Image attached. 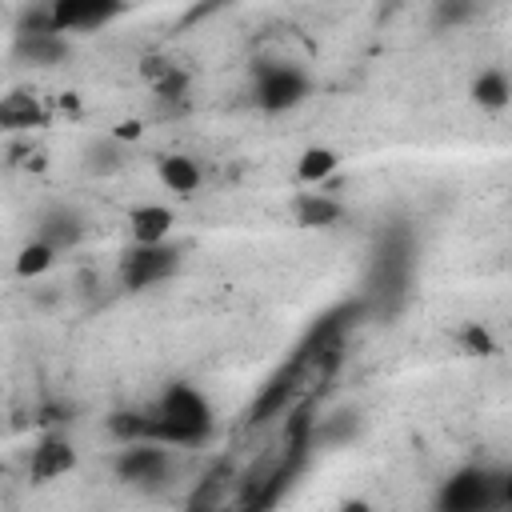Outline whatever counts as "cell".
Returning <instances> with one entry per match:
<instances>
[{
	"label": "cell",
	"instance_id": "1",
	"mask_svg": "<svg viewBox=\"0 0 512 512\" xmlns=\"http://www.w3.org/2000/svg\"><path fill=\"white\" fill-rule=\"evenodd\" d=\"M508 500H512V480L504 468L468 464L440 484L436 512H504Z\"/></svg>",
	"mask_w": 512,
	"mask_h": 512
},
{
	"label": "cell",
	"instance_id": "2",
	"mask_svg": "<svg viewBox=\"0 0 512 512\" xmlns=\"http://www.w3.org/2000/svg\"><path fill=\"white\" fill-rule=\"evenodd\" d=\"M412 256H416L412 232L404 224L388 228L380 236V248L372 252V276H368V296L364 300H376L380 308L404 304L408 284H412Z\"/></svg>",
	"mask_w": 512,
	"mask_h": 512
},
{
	"label": "cell",
	"instance_id": "3",
	"mask_svg": "<svg viewBox=\"0 0 512 512\" xmlns=\"http://www.w3.org/2000/svg\"><path fill=\"white\" fill-rule=\"evenodd\" d=\"M252 92H256V104L264 112H288V108H296L312 92V80L296 64L264 60V64H256V88Z\"/></svg>",
	"mask_w": 512,
	"mask_h": 512
},
{
	"label": "cell",
	"instance_id": "4",
	"mask_svg": "<svg viewBox=\"0 0 512 512\" xmlns=\"http://www.w3.org/2000/svg\"><path fill=\"white\" fill-rule=\"evenodd\" d=\"M180 268V248L176 244H132L120 256V284L128 292H144L160 280H168Z\"/></svg>",
	"mask_w": 512,
	"mask_h": 512
},
{
	"label": "cell",
	"instance_id": "5",
	"mask_svg": "<svg viewBox=\"0 0 512 512\" xmlns=\"http://www.w3.org/2000/svg\"><path fill=\"white\" fill-rule=\"evenodd\" d=\"M152 416H160V420H168V424H176V428H188V432H196L200 440H208V432H212V404H208L204 392L192 388V384H172V388H164V396L156 400V412H152Z\"/></svg>",
	"mask_w": 512,
	"mask_h": 512
},
{
	"label": "cell",
	"instance_id": "6",
	"mask_svg": "<svg viewBox=\"0 0 512 512\" xmlns=\"http://www.w3.org/2000/svg\"><path fill=\"white\" fill-rule=\"evenodd\" d=\"M116 476L136 484V488H156L168 480V468H172V448L164 444H152V440H140V444H124L120 456H116Z\"/></svg>",
	"mask_w": 512,
	"mask_h": 512
},
{
	"label": "cell",
	"instance_id": "7",
	"mask_svg": "<svg viewBox=\"0 0 512 512\" xmlns=\"http://www.w3.org/2000/svg\"><path fill=\"white\" fill-rule=\"evenodd\" d=\"M48 12H52V32L64 36V32L104 28L108 20H116L124 12V4H116V0H52Z\"/></svg>",
	"mask_w": 512,
	"mask_h": 512
},
{
	"label": "cell",
	"instance_id": "8",
	"mask_svg": "<svg viewBox=\"0 0 512 512\" xmlns=\"http://www.w3.org/2000/svg\"><path fill=\"white\" fill-rule=\"evenodd\" d=\"M296 392H300V368L296 364H280V372L264 384V392L256 396V404H252V412H248V424H268L272 416H280V412H288L292 404H296Z\"/></svg>",
	"mask_w": 512,
	"mask_h": 512
},
{
	"label": "cell",
	"instance_id": "9",
	"mask_svg": "<svg viewBox=\"0 0 512 512\" xmlns=\"http://www.w3.org/2000/svg\"><path fill=\"white\" fill-rule=\"evenodd\" d=\"M72 468H76V448L64 436H44L32 448V464H28L32 484H48V480H56V476H64Z\"/></svg>",
	"mask_w": 512,
	"mask_h": 512
},
{
	"label": "cell",
	"instance_id": "10",
	"mask_svg": "<svg viewBox=\"0 0 512 512\" xmlns=\"http://www.w3.org/2000/svg\"><path fill=\"white\" fill-rule=\"evenodd\" d=\"M44 120H48V112L36 92L16 88V92L0 96V132H32V128H44Z\"/></svg>",
	"mask_w": 512,
	"mask_h": 512
},
{
	"label": "cell",
	"instance_id": "11",
	"mask_svg": "<svg viewBox=\"0 0 512 512\" xmlns=\"http://www.w3.org/2000/svg\"><path fill=\"white\" fill-rule=\"evenodd\" d=\"M12 52H16V60H24L32 68H52L68 56V40L56 32H28V36L12 40Z\"/></svg>",
	"mask_w": 512,
	"mask_h": 512
},
{
	"label": "cell",
	"instance_id": "12",
	"mask_svg": "<svg viewBox=\"0 0 512 512\" xmlns=\"http://www.w3.org/2000/svg\"><path fill=\"white\" fill-rule=\"evenodd\" d=\"M172 232V208L164 204H140L128 212V236L132 244H164Z\"/></svg>",
	"mask_w": 512,
	"mask_h": 512
},
{
	"label": "cell",
	"instance_id": "13",
	"mask_svg": "<svg viewBox=\"0 0 512 512\" xmlns=\"http://www.w3.org/2000/svg\"><path fill=\"white\" fill-rule=\"evenodd\" d=\"M292 212H296V224L304 228H332L344 216V204L328 192H300L292 200Z\"/></svg>",
	"mask_w": 512,
	"mask_h": 512
},
{
	"label": "cell",
	"instance_id": "14",
	"mask_svg": "<svg viewBox=\"0 0 512 512\" xmlns=\"http://www.w3.org/2000/svg\"><path fill=\"white\" fill-rule=\"evenodd\" d=\"M156 172H160V184L172 188V192H180V196H192V192L200 188V164H196L192 156H184V152L160 156Z\"/></svg>",
	"mask_w": 512,
	"mask_h": 512
},
{
	"label": "cell",
	"instance_id": "15",
	"mask_svg": "<svg viewBox=\"0 0 512 512\" xmlns=\"http://www.w3.org/2000/svg\"><path fill=\"white\" fill-rule=\"evenodd\" d=\"M80 236H84L80 216L68 212V208H52V212H44V220H40V236H36V240H44L48 248L60 252V248H72Z\"/></svg>",
	"mask_w": 512,
	"mask_h": 512
},
{
	"label": "cell",
	"instance_id": "16",
	"mask_svg": "<svg viewBox=\"0 0 512 512\" xmlns=\"http://www.w3.org/2000/svg\"><path fill=\"white\" fill-rule=\"evenodd\" d=\"M512 96V84H508V72L504 68H484L476 80H472V100L488 112H500Z\"/></svg>",
	"mask_w": 512,
	"mask_h": 512
},
{
	"label": "cell",
	"instance_id": "17",
	"mask_svg": "<svg viewBox=\"0 0 512 512\" xmlns=\"http://www.w3.org/2000/svg\"><path fill=\"white\" fill-rule=\"evenodd\" d=\"M340 168V156L332 148H304L296 160V180L300 184H324Z\"/></svg>",
	"mask_w": 512,
	"mask_h": 512
},
{
	"label": "cell",
	"instance_id": "18",
	"mask_svg": "<svg viewBox=\"0 0 512 512\" xmlns=\"http://www.w3.org/2000/svg\"><path fill=\"white\" fill-rule=\"evenodd\" d=\"M188 84H192V76H188V68H180V64H172L156 84H152V96H156V108L160 104H184L188 100Z\"/></svg>",
	"mask_w": 512,
	"mask_h": 512
},
{
	"label": "cell",
	"instance_id": "19",
	"mask_svg": "<svg viewBox=\"0 0 512 512\" xmlns=\"http://www.w3.org/2000/svg\"><path fill=\"white\" fill-rule=\"evenodd\" d=\"M52 264H56V248H48L44 240H32V244H24L20 256H16V276L32 280V276H44Z\"/></svg>",
	"mask_w": 512,
	"mask_h": 512
},
{
	"label": "cell",
	"instance_id": "20",
	"mask_svg": "<svg viewBox=\"0 0 512 512\" xmlns=\"http://www.w3.org/2000/svg\"><path fill=\"white\" fill-rule=\"evenodd\" d=\"M108 432L120 444H140V440H148V412H112Z\"/></svg>",
	"mask_w": 512,
	"mask_h": 512
},
{
	"label": "cell",
	"instance_id": "21",
	"mask_svg": "<svg viewBox=\"0 0 512 512\" xmlns=\"http://www.w3.org/2000/svg\"><path fill=\"white\" fill-rule=\"evenodd\" d=\"M352 432H356V412H336L332 420H324V424H316V428H312V440L340 444V440H348Z\"/></svg>",
	"mask_w": 512,
	"mask_h": 512
},
{
	"label": "cell",
	"instance_id": "22",
	"mask_svg": "<svg viewBox=\"0 0 512 512\" xmlns=\"http://www.w3.org/2000/svg\"><path fill=\"white\" fill-rule=\"evenodd\" d=\"M472 12H476V4H468V0H444V4H436V8H432V20L452 28V24L472 20Z\"/></svg>",
	"mask_w": 512,
	"mask_h": 512
},
{
	"label": "cell",
	"instance_id": "23",
	"mask_svg": "<svg viewBox=\"0 0 512 512\" xmlns=\"http://www.w3.org/2000/svg\"><path fill=\"white\" fill-rule=\"evenodd\" d=\"M460 344H464V352H472V356H492V352H496V340H492L488 328H480V324L460 328Z\"/></svg>",
	"mask_w": 512,
	"mask_h": 512
},
{
	"label": "cell",
	"instance_id": "24",
	"mask_svg": "<svg viewBox=\"0 0 512 512\" xmlns=\"http://www.w3.org/2000/svg\"><path fill=\"white\" fill-rule=\"evenodd\" d=\"M168 68H172V60H168V56H144V60H140V72H144V80H148V84H156Z\"/></svg>",
	"mask_w": 512,
	"mask_h": 512
},
{
	"label": "cell",
	"instance_id": "25",
	"mask_svg": "<svg viewBox=\"0 0 512 512\" xmlns=\"http://www.w3.org/2000/svg\"><path fill=\"white\" fill-rule=\"evenodd\" d=\"M140 132H144L140 120H120V124L112 128V140H116V144H124V140H140Z\"/></svg>",
	"mask_w": 512,
	"mask_h": 512
},
{
	"label": "cell",
	"instance_id": "26",
	"mask_svg": "<svg viewBox=\"0 0 512 512\" xmlns=\"http://www.w3.org/2000/svg\"><path fill=\"white\" fill-rule=\"evenodd\" d=\"M216 8H220V4H200V8H188V12L180 16V28H184V24H196V20H204V16H212Z\"/></svg>",
	"mask_w": 512,
	"mask_h": 512
},
{
	"label": "cell",
	"instance_id": "27",
	"mask_svg": "<svg viewBox=\"0 0 512 512\" xmlns=\"http://www.w3.org/2000/svg\"><path fill=\"white\" fill-rule=\"evenodd\" d=\"M336 512H372V504L368 500H344Z\"/></svg>",
	"mask_w": 512,
	"mask_h": 512
},
{
	"label": "cell",
	"instance_id": "28",
	"mask_svg": "<svg viewBox=\"0 0 512 512\" xmlns=\"http://www.w3.org/2000/svg\"><path fill=\"white\" fill-rule=\"evenodd\" d=\"M0 476H4V464H0Z\"/></svg>",
	"mask_w": 512,
	"mask_h": 512
}]
</instances>
